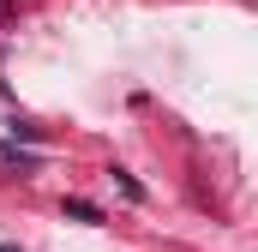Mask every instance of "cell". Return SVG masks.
<instances>
[{"label": "cell", "mask_w": 258, "mask_h": 252, "mask_svg": "<svg viewBox=\"0 0 258 252\" xmlns=\"http://www.w3.org/2000/svg\"><path fill=\"white\" fill-rule=\"evenodd\" d=\"M66 216H78V222H102V210L84 204V198H66Z\"/></svg>", "instance_id": "6da1fadb"}]
</instances>
